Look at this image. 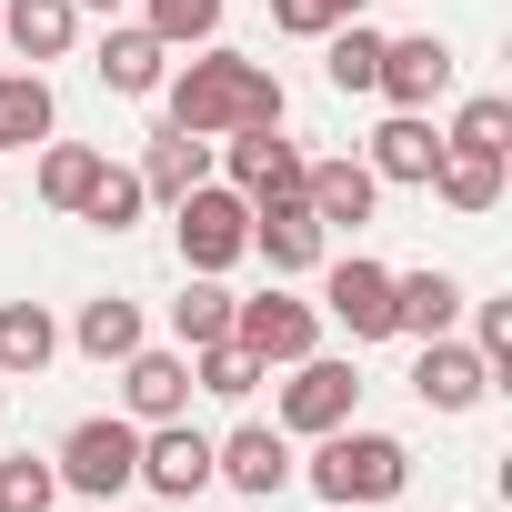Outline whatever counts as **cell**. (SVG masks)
I'll return each instance as SVG.
<instances>
[{
    "label": "cell",
    "instance_id": "ba28073f",
    "mask_svg": "<svg viewBox=\"0 0 512 512\" xmlns=\"http://www.w3.org/2000/svg\"><path fill=\"white\" fill-rule=\"evenodd\" d=\"M292 472H302V462H292V432H282V422H241L231 442H211V482H231V492H251V502H272Z\"/></svg>",
    "mask_w": 512,
    "mask_h": 512
},
{
    "label": "cell",
    "instance_id": "83f0119b",
    "mask_svg": "<svg viewBox=\"0 0 512 512\" xmlns=\"http://www.w3.org/2000/svg\"><path fill=\"white\" fill-rule=\"evenodd\" d=\"M141 31H151L161 51H211V31H221V0H151V11H141Z\"/></svg>",
    "mask_w": 512,
    "mask_h": 512
},
{
    "label": "cell",
    "instance_id": "44dd1931",
    "mask_svg": "<svg viewBox=\"0 0 512 512\" xmlns=\"http://www.w3.org/2000/svg\"><path fill=\"white\" fill-rule=\"evenodd\" d=\"M51 121H61V101H51L41 71H0V161L31 151V141H51Z\"/></svg>",
    "mask_w": 512,
    "mask_h": 512
},
{
    "label": "cell",
    "instance_id": "f546056e",
    "mask_svg": "<svg viewBox=\"0 0 512 512\" xmlns=\"http://www.w3.org/2000/svg\"><path fill=\"white\" fill-rule=\"evenodd\" d=\"M442 141H452V151H492V161H502V151H512V101H502V91L462 101V121H452Z\"/></svg>",
    "mask_w": 512,
    "mask_h": 512
},
{
    "label": "cell",
    "instance_id": "6da1fadb",
    "mask_svg": "<svg viewBox=\"0 0 512 512\" xmlns=\"http://www.w3.org/2000/svg\"><path fill=\"white\" fill-rule=\"evenodd\" d=\"M161 91H171V131H191V141L282 121V81H272L262 61H241V51H191Z\"/></svg>",
    "mask_w": 512,
    "mask_h": 512
},
{
    "label": "cell",
    "instance_id": "603a6c76",
    "mask_svg": "<svg viewBox=\"0 0 512 512\" xmlns=\"http://www.w3.org/2000/svg\"><path fill=\"white\" fill-rule=\"evenodd\" d=\"M71 342H81L91 362H131V352H141V302H121V292H101V302H81V322H71Z\"/></svg>",
    "mask_w": 512,
    "mask_h": 512
},
{
    "label": "cell",
    "instance_id": "4dcf8cb0",
    "mask_svg": "<svg viewBox=\"0 0 512 512\" xmlns=\"http://www.w3.org/2000/svg\"><path fill=\"white\" fill-rule=\"evenodd\" d=\"M51 502H61V472L51 462H31V452L0 462V512H51Z\"/></svg>",
    "mask_w": 512,
    "mask_h": 512
},
{
    "label": "cell",
    "instance_id": "d6a6232c",
    "mask_svg": "<svg viewBox=\"0 0 512 512\" xmlns=\"http://www.w3.org/2000/svg\"><path fill=\"white\" fill-rule=\"evenodd\" d=\"M472 352H482V372H492V382L512 372V302H482V332H472Z\"/></svg>",
    "mask_w": 512,
    "mask_h": 512
},
{
    "label": "cell",
    "instance_id": "4316f807",
    "mask_svg": "<svg viewBox=\"0 0 512 512\" xmlns=\"http://www.w3.org/2000/svg\"><path fill=\"white\" fill-rule=\"evenodd\" d=\"M171 332H181V352H201V342H231V292H221V272H191V282H181V302H171Z\"/></svg>",
    "mask_w": 512,
    "mask_h": 512
},
{
    "label": "cell",
    "instance_id": "d6986e66",
    "mask_svg": "<svg viewBox=\"0 0 512 512\" xmlns=\"http://www.w3.org/2000/svg\"><path fill=\"white\" fill-rule=\"evenodd\" d=\"M101 81H111L121 101H151V91L171 81V51H161L141 21H131V31H101Z\"/></svg>",
    "mask_w": 512,
    "mask_h": 512
},
{
    "label": "cell",
    "instance_id": "7a4b0ae2",
    "mask_svg": "<svg viewBox=\"0 0 512 512\" xmlns=\"http://www.w3.org/2000/svg\"><path fill=\"white\" fill-rule=\"evenodd\" d=\"M402 482H412V452H402L392 432L342 422V432H322V452H312V492H322V502H392Z\"/></svg>",
    "mask_w": 512,
    "mask_h": 512
},
{
    "label": "cell",
    "instance_id": "5b68a950",
    "mask_svg": "<svg viewBox=\"0 0 512 512\" xmlns=\"http://www.w3.org/2000/svg\"><path fill=\"white\" fill-rule=\"evenodd\" d=\"M231 342H241L251 362H262V372H272V362L292 372L302 352H322V312H312V302H292V292L272 282L262 302H231Z\"/></svg>",
    "mask_w": 512,
    "mask_h": 512
},
{
    "label": "cell",
    "instance_id": "e575fe53",
    "mask_svg": "<svg viewBox=\"0 0 512 512\" xmlns=\"http://www.w3.org/2000/svg\"><path fill=\"white\" fill-rule=\"evenodd\" d=\"M312 11H322V21H362V0H312Z\"/></svg>",
    "mask_w": 512,
    "mask_h": 512
},
{
    "label": "cell",
    "instance_id": "3957f363",
    "mask_svg": "<svg viewBox=\"0 0 512 512\" xmlns=\"http://www.w3.org/2000/svg\"><path fill=\"white\" fill-rule=\"evenodd\" d=\"M171 241H181V272H231L251 251V201L221 191V181H201V191L171 201Z\"/></svg>",
    "mask_w": 512,
    "mask_h": 512
},
{
    "label": "cell",
    "instance_id": "ac0fdd59",
    "mask_svg": "<svg viewBox=\"0 0 512 512\" xmlns=\"http://www.w3.org/2000/svg\"><path fill=\"white\" fill-rule=\"evenodd\" d=\"M71 31H81V0H0V41L21 61H61Z\"/></svg>",
    "mask_w": 512,
    "mask_h": 512
},
{
    "label": "cell",
    "instance_id": "8992f818",
    "mask_svg": "<svg viewBox=\"0 0 512 512\" xmlns=\"http://www.w3.org/2000/svg\"><path fill=\"white\" fill-rule=\"evenodd\" d=\"M352 402H362V372L352 362H332V352H302L292 362V382H282V432H342L352 422Z\"/></svg>",
    "mask_w": 512,
    "mask_h": 512
},
{
    "label": "cell",
    "instance_id": "d590c367",
    "mask_svg": "<svg viewBox=\"0 0 512 512\" xmlns=\"http://www.w3.org/2000/svg\"><path fill=\"white\" fill-rule=\"evenodd\" d=\"M322 512H372V502H322Z\"/></svg>",
    "mask_w": 512,
    "mask_h": 512
},
{
    "label": "cell",
    "instance_id": "74e56055",
    "mask_svg": "<svg viewBox=\"0 0 512 512\" xmlns=\"http://www.w3.org/2000/svg\"><path fill=\"white\" fill-rule=\"evenodd\" d=\"M101 512H111V502H101Z\"/></svg>",
    "mask_w": 512,
    "mask_h": 512
},
{
    "label": "cell",
    "instance_id": "7c38bea8",
    "mask_svg": "<svg viewBox=\"0 0 512 512\" xmlns=\"http://www.w3.org/2000/svg\"><path fill=\"white\" fill-rule=\"evenodd\" d=\"M141 482L151 492H171V502H191L201 482H211V442L171 412V422H141Z\"/></svg>",
    "mask_w": 512,
    "mask_h": 512
},
{
    "label": "cell",
    "instance_id": "9a60e30c",
    "mask_svg": "<svg viewBox=\"0 0 512 512\" xmlns=\"http://www.w3.org/2000/svg\"><path fill=\"white\" fill-rule=\"evenodd\" d=\"M121 402H131V422H171V412H191V362L141 342V352L121 362Z\"/></svg>",
    "mask_w": 512,
    "mask_h": 512
},
{
    "label": "cell",
    "instance_id": "5bb4252c",
    "mask_svg": "<svg viewBox=\"0 0 512 512\" xmlns=\"http://www.w3.org/2000/svg\"><path fill=\"white\" fill-rule=\"evenodd\" d=\"M302 201H312L322 231H362L372 201H382V181H372V161H312L302 171Z\"/></svg>",
    "mask_w": 512,
    "mask_h": 512
},
{
    "label": "cell",
    "instance_id": "d4e9b609",
    "mask_svg": "<svg viewBox=\"0 0 512 512\" xmlns=\"http://www.w3.org/2000/svg\"><path fill=\"white\" fill-rule=\"evenodd\" d=\"M322 41H332V51H322V71H332V91H342V101L382 81V31H372V21H332Z\"/></svg>",
    "mask_w": 512,
    "mask_h": 512
},
{
    "label": "cell",
    "instance_id": "f1b7e54d",
    "mask_svg": "<svg viewBox=\"0 0 512 512\" xmlns=\"http://www.w3.org/2000/svg\"><path fill=\"white\" fill-rule=\"evenodd\" d=\"M251 382H262V362H251L241 342H201V352H191V392H221V402H241Z\"/></svg>",
    "mask_w": 512,
    "mask_h": 512
},
{
    "label": "cell",
    "instance_id": "7402d4cb",
    "mask_svg": "<svg viewBox=\"0 0 512 512\" xmlns=\"http://www.w3.org/2000/svg\"><path fill=\"white\" fill-rule=\"evenodd\" d=\"M422 191H442L452 211H492V201H502V161H492V151H452V141H442V161H432V181H422Z\"/></svg>",
    "mask_w": 512,
    "mask_h": 512
},
{
    "label": "cell",
    "instance_id": "8fae6325",
    "mask_svg": "<svg viewBox=\"0 0 512 512\" xmlns=\"http://www.w3.org/2000/svg\"><path fill=\"white\" fill-rule=\"evenodd\" d=\"M231 141V191L241 201H302V151L282 141V121H262V131H221Z\"/></svg>",
    "mask_w": 512,
    "mask_h": 512
},
{
    "label": "cell",
    "instance_id": "2e32d148",
    "mask_svg": "<svg viewBox=\"0 0 512 512\" xmlns=\"http://www.w3.org/2000/svg\"><path fill=\"white\" fill-rule=\"evenodd\" d=\"M432 161H442V131H432V111H392L382 131H372V181H432Z\"/></svg>",
    "mask_w": 512,
    "mask_h": 512
},
{
    "label": "cell",
    "instance_id": "4fadbf2b",
    "mask_svg": "<svg viewBox=\"0 0 512 512\" xmlns=\"http://www.w3.org/2000/svg\"><path fill=\"white\" fill-rule=\"evenodd\" d=\"M412 392H422L432 412H472V402L492 392V372H482V352H472V342L432 332V342H422V362H412Z\"/></svg>",
    "mask_w": 512,
    "mask_h": 512
},
{
    "label": "cell",
    "instance_id": "30bf717a",
    "mask_svg": "<svg viewBox=\"0 0 512 512\" xmlns=\"http://www.w3.org/2000/svg\"><path fill=\"white\" fill-rule=\"evenodd\" d=\"M392 111H432L442 91H452V41L442 31H402V41H382V81H372Z\"/></svg>",
    "mask_w": 512,
    "mask_h": 512
},
{
    "label": "cell",
    "instance_id": "cb8c5ba5",
    "mask_svg": "<svg viewBox=\"0 0 512 512\" xmlns=\"http://www.w3.org/2000/svg\"><path fill=\"white\" fill-rule=\"evenodd\" d=\"M61 352V322L41 312V302H0V382H11V372H41Z\"/></svg>",
    "mask_w": 512,
    "mask_h": 512
},
{
    "label": "cell",
    "instance_id": "52a82bcc",
    "mask_svg": "<svg viewBox=\"0 0 512 512\" xmlns=\"http://www.w3.org/2000/svg\"><path fill=\"white\" fill-rule=\"evenodd\" d=\"M322 312L352 342H392V272L372 262V251H342V262L322 272Z\"/></svg>",
    "mask_w": 512,
    "mask_h": 512
},
{
    "label": "cell",
    "instance_id": "484cf974",
    "mask_svg": "<svg viewBox=\"0 0 512 512\" xmlns=\"http://www.w3.org/2000/svg\"><path fill=\"white\" fill-rule=\"evenodd\" d=\"M101 171H111V161H101L91 141H51V151H41V201H51V211H81V201L101 191Z\"/></svg>",
    "mask_w": 512,
    "mask_h": 512
},
{
    "label": "cell",
    "instance_id": "8d00e7d4",
    "mask_svg": "<svg viewBox=\"0 0 512 512\" xmlns=\"http://www.w3.org/2000/svg\"><path fill=\"white\" fill-rule=\"evenodd\" d=\"M81 11H121V0H81Z\"/></svg>",
    "mask_w": 512,
    "mask_h": 512
},
{
    "label": "cell",
    "instance_id": "1f68e13d",
    "mask_svg": "<svg viewBox=\"0 0 512 512\" xmlns=\"http://www.w3.org/2000/svg\"><path fill=\"white\" fill-rule=\"evenodd\" d=\"M141 201H151V191H141V171H101V191L81 201V221H101V231H131V221H141Z\"/></svg>",
    "mask_w": 512,
    "mask_h": 512
},
{
    "label": "cell",
    "instance_id": "e0dca14e",
    "mask_svg": "<svg viewBox=\"0 0 512 512\" xmlns=\"http://www.w3.org/2000/svg\"><path fill=\"white\" fill-rule=\"evenodd\" d=\"M462 322V282L432 262V272H392V332H412V342H432V332H452Z\"/></svg>",
    "mask_w": 512,
    "mask_h": 512
},
{
    "label": "cell",
    "instance_id": "277c9868",
    "mask_svg": "<svg viewBox=\"0 0 512 512\" xmlns=\"http://www.w3.org/2000/svg\"><path fill=\"white\" fill-rule=\"evenodd\" d=\"M81 502H121L131 482H141V422H71V442H61V462H51Z\"/></svg>",
    "mask_w": 512,
    "mask_h": 512
},
{
    "label": "cell",
    "instance_id": "9c48e42d",
    "mask_svg": "<svg viewBox=\"0 0 512 512\" xmlns=\"http://www.w3.org/2000/svg\"><path fill=\"white\" fill-rule=\"evenodd\" d=\"M251 251L272 262V282H302V272H322L332 231L312 221V201H251Z\"/></svg>",
    "mask_w": 512,
    "mask_h": 512
},
{
    "label": "cell",
    "instance_id": "ffe728a7",
    "mask_svg": "<svg viewBox=\"0 0 512 512\" xmlns=\"http://www.w3.org/2000/svg\"><path fill=\"white\" fill-rule=\"evenodd\" d=\"M211 181V141H191V131H151V151H141V191L151 201H181V191H201Z\"/></svg>",
    "mask_w": 512,
    "mask_h": 512
},
{
    "label": "cell",
    "instance_id": "836d02e7",
    "mask_svg": "<svg viewBox=\"0 0 512 512\" xmlns=\"http://www.w3.org/2000/svg\"><path fill=\"white\" fill-rule=\"evenodd\" d=\"M272 31H292V41H322V31H332V21H322V11H312V0H272Z\"/></svg>",
    "mask_w": 512,
    "mask_h": 512
}]
</instances>
